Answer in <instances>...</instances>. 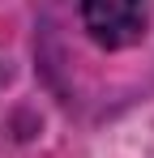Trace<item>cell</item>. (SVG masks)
Returning a JSON list of instances; mask_svg holds the SVG:
<instances>
[{"instance_id":"6da1fadb","label":"cell","mask_w":154,"mask_h":158,"mask_svg":"<svg viewBox=\"0 0 154 158\" xmlns=\"http://www.w3.org/2000/svg\"><path fill=\"white\" fill-rule=\"evenodd\" d=\"M146 4L150 0H81V22L99 47L120 52L146 34Z\"/></svg>"}]
</instances>
